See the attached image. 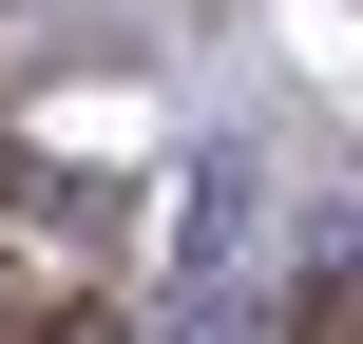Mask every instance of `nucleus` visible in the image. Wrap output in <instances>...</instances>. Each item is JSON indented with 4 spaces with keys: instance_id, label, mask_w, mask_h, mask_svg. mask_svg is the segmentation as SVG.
Instances as JSON below:
<instances>
[{
    "instance_id": "f257e3e1",
    "label": "nucleus",
    "mask_w": 363,
    "mask_h": 344,
    "mask_svg": "<svg viewBox=\"0 0 363 344\" xmlns=\"http://www.w3.org/2000/svg\"><path fill=\"white\" fill-rule=\"evenodd\" d=\"M306 344H363V287H325V306H306Z\"/></svg>"
}]
</instances>
